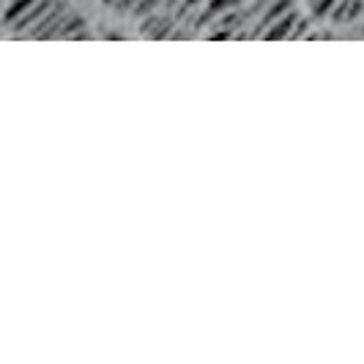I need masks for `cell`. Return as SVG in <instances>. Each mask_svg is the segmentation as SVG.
Returning <instances> with one entry per match:
<instances>
[{"mask_svg": "<svg viewBox=\"0 0 364 364\" xmlns=\"http://www.w3.org/2000/svg\"><path fill=\"white\" fill-rule=\"evenodd\" d=\"M293 25H296V11H288V14H282V17H277L274 22L266 25V38H288V36H296V31H293Z\"/></svg>", "mask_w": 364, "mask_h": 364, "instance_id": "7a4b0ae2", "label": "cell"}, {"mask_svg": "<svg viewBox=\"0 0 364 364\" xmlns=\"http://www.w3.org/2000/svg\"><path fill=\"white\" fill-rule=\"evenodd\" d=\"M36 3L38 0H11L9 9H6V22H9V25H17L19 19L25 17Z\"/></svg>", "mask_w": 364, "mask_h": 364, "instance_id": "3957f363", "label": "cell"}, {"mask_svg": "<svg viewBox=\"0 0 364 364\" xmlns=\"http://www.w3.org/2000/svg\"><path fill=\"white\" fill-rule=\"evenodd\" d=\"M266 3H272V0H255V6H257V9H263Z\"/></svg>", "mask_w": 364, "mask_h": 364, "instance_id": "ba28073f", "label": "cell"}, {"mask_svg": "<svg viewBox=\"0 0 364 364\" xmlns=\"http://www.w3.org/2000/svg\"><path fill=\"white\" fill-rule=\"evenodd\" d=\"M105 3H109V6H112V3H115V0H105Z\"/></svg>", "mask_w": 364, "mask_h": 364, "instance_id": "30bf717a", "label": "cell"}, {"mask_svg": "<svg viewBox=\"0 0 364 364\" xmlns=\"http://www.w3.org/2000/svg\"><path fill=\"white\" fill-rule=\"evenodd\" d=\"M208 3V11H225V9H233V6H238V3H244V0H205Z\"/></svg>", "mask_w": 364, "mask_h": 364, "instance_id": "8992f818", "label": "cell"}, {"mask_svg": "<svg viewBox=\"0 0 364 364\" xmlns=\"http://www.w3.org/2000/svg\"><path fill=\"white\" fill-rule=\"evenodd\" d=\"M307 3H310L312 14L318 19H323V17H328V11H331V6H334L337 0H307Z\"/></svg>", "mask_w": 364, "mask_h": 364, "instance_id": "5b68a950", "label": "cell"}, {"mask_svg": "<svg viewBox=\"0 0 364 364\" xmlns=\"http://www.w3.org/2000/svg\"><path fill=\"white\" fill-rule=\"evenodd\" d=\"M134 3H137V0H115V3H112V6H115V9H118V11H129V9H132V6H134Z\"/></svg>", "mask_w": 364, "mask_h": 364, "instance_id": "52a82bcc", "label": "cell"}, {"mask_svg": "<svg viewBox=\"0 0 364 364\" xmlns=\"http://www.w3.org/2000/svg\"><path fill=\"white\" fill-rule=\"evenodd\" d=\"M189 3H195V6H198V3H205V0H189Z\"/></svg>", "mask_w": 364, "mask_h": 364, "instance_id": "9c48e42d", "label": "cell"}, {"mask_svg": "<svg viewBox=\"0 0 364 364\" xmlns=\"http://www.w3.org/2000/svg\"><path fill=\"white\" fill-rule=\"evenodd\" d=\"M331 19L337 22V25H348V22H356L359 14H362V3L359 0H337L334 6H331Z\"/></svg>", "mask_w": 364, "mask_h": 364, "instance_id": "6da1fadb", "label": "cell"}, {"mask_svg": "<svg viewBox=\"0 0 364 364\" xmlns=\"http://www.w3.org/2000/svg\"><path fill=\"white\" fill-rule=\"evenodd\" d=\"M162 3H164V0H137V3H134L129 11H132L134 17H146V14H151V11H156Z\"/></svg>", "mask_w": 364, "mask_h": 364, "instance_id": "277c9868", "label": "cell"}]
</instances>
